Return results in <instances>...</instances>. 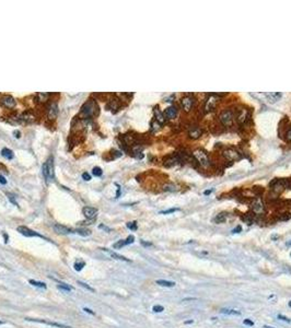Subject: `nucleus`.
I'll return each instance as SVG.
<instances>
[{
    "mask_svg": "<svg viewBox=\"0 0 291 328\" xmlns=\"http://www.w3.org/2000/svg\"><path fill=\"white\" fill-rule=\"evenodd\" d=\"M42 172H43V175H44V177L47 183L54 180L55 172H54V160H53V158H50V159L43 164V166H42Z\"/></svg>",
    "mask_w": 291,
    "mask_h": 328,
    "instance_id": "nucleus-1",
    "label": "nucleus"
},
{
    "mask_svg": "<svg viewBox=\"0 0 291 328\" xmlns=\"http://www.w3.org/2000/svg\"><path fill=\"white\" fill-rule=\"evenodd\" d=\"M233 118H234V115H233V112L231 109H224L222 110L220 116H219V119H220V123H221L224 127H230L233 124Z\"/></svg>",
    "mask_w": 291,
    "mask_h": 328,
    "instance_id": "nucleus-2",
    "label": "nucleus"
},
{
    "mask_svg": "<svg viewBox=\"0 0 291 328\" xmlns=\"http://www.w3.org/2000/svg\"><path fill=\"white\" fill-rule=\"evenodd\" d=\"M95 107L96 105L94 103L92 99H89L88 102H85L83 104V106L81 107V110H80V115H83V118H87V117H90L92 115L95 114Z\"/></svg>",
    "mask_w": 291,
    "mask_h": 328,
    "instance_id": "nucleus-3",
    "label": "nucleus"
},
{
    "mask_svg": "<svg viewBox=\"0 0 291 328\" xmlns=\"http://www.w3.org/2000/svg\"><path fill=\"white\" fill-rule=\"evenodd\" d=\"M193 155L195 158V161L197 162L198 164H200L202 166H207L209 165V158H208V154L202 149H197L195 150L193 152Z\"/></svg>",
    "mask_w": 291,
    "mask_h": 328,
    "instance_id": "nucleus-4",
    "label": "nucleus"
},
{
    "mask_svg": "<svg viewBox=\"0 0 291 328\" xmlns=\"http://www.w3.org/2000/svg\"><path fill=\"white\" fill-rule=\"evenodd\" d=\"M18 232L20 234H22L23 236H26V237H41V239H45L48 241V239L44 237L43 235L39 234L37 232H35L33 230L29 229L28 226H24V225H21V226H18Z\"/></svg>",
    "mask_w": 291,
    "mask_h": 328,
    "instance_id": "nucleus-5",
    "label": "nucleus"
},
{
    "mask_svg": "<svg viewBox=\"0 0 291 328\" xmlns=\"http://www.w3.org/2000/svg\"><path fill=\"white\" fill-rule=\"evenodd\" d=\"M222 154L228 161H239L242 159L241 153L234 149H226Z\"/></svg>",
    "mask_w": 291,
    "mask_h": 328,
    "instance_id": "nucleus-6",
    "label": "nucleus"
},
{
    "mask_svg": "<svg viewBox=\"0 0 291 328\" xmlns=\"http://www.w3.org/2000/svg\"><path fill=\"white\" fill-rule=\"evenodd\" d=\"M0 104L2 105L6 108H13L17 104V101L14 97H12L11 95H5L0 99Z\"/></svg>",
    "mask_w": 291,
    "mask_h": 328,
    "instance_id": "nucleus-7",
    "label": "nucleus"
},
{
    "mask_svg": "<svg viewBox=\"0 0 291 328\" xmlns=\"http://www.w3.org/2000/svg\"><path fill=\"white\" fill-rule=\"evenodd\" d=\"M25 320H28V322H35V323H41V324H46V325H48V326H53V327H57V328H71L70 326H67V325H64V324L55 323V322H48V320H41V319H36V318L26 317Z\"/></svg>",
    "mask_w": 291,
    "mask_h": 328,
    "instance_id": "nucleus-8",
    "label": "nucleus"
},
{
    "mask_svg": "<svg viewBox=\"0 0 291 328\" xmlns=\"http://www.w3.org/2000/svg\"><path fill=\"white\" fill-rule=\"evenodd\" d=\"M35 118H36V116L31 110H26L25 113H23L20 116L21 123H25V124H33L35 121Z\"/></svg>",
    "mask_w": 291,
    "mask_h": 328,
    "instance_id": "nucleus-9",
    "label": "nucleus"
},
{
    "mask_svg": "<svg viewBox=\"0 0 291 328\" xmlns=\"http://www.w3.org/2000/svg\"><path fill=\"white\" fill-rule=\"evenodd\" d=\"M193 104H194V99H193L192 96L187 95V96H184L181 99V106L185 112H189L193 107Z\"/></svg>",
    "mask_w": 291,
    "mask_h": 328,
    "instance_id": "nucleus-10",
    "label": "nucleus"
},
{
    "mask_svg": "<svg viewBox=\"0 0 291 328\" xmlns=\"http://www.w3.org/2000/svg\"><path fill=\"white\" fill-rule=\"evenodd\" d=\"M252 210H253V212H254V213H257V214H261V213L264 212L265 207H264L263 201H261L259 198L255 199V200H254V202L252 204Z\"/></svg>",
    "mask_w": 291,
    "mask_h": 328,
    "instance_id": "nucleus-11",
    "label": "nucleus"
},
{
    "mask_svg": "<svg viewBox=\"0 0 291 328\" xmlns=\"http://www.w3.org/2000/svg\"><path fill=\"white\" fill-rule=\"evenodd\" d=\"M82 213L87 219L89 220H93L95 217H96V213H98V209L93 208V207H84L82 209Z\"/></svg>",
    "mask_w": 291,
    "mask_h": 328,
    "instance_id": "nucleus-12",
    "label": "nucleus"
},
{
    "mask_svg": "<svg viewBox=\"0 0 291 328\" xmlns=\"http://www.w3.org/2000/svg\"><path fill=\"white\" fill-rule=\"evenodd\" d=\"M218 102V99L216 95H210L209 97L206 101V104H205V110L206 112H211L212 109L216 107V104Z\"/></svg>",
    "mask_w": 291,
    "mask_h": 328,
    "instance_id": "nucleus-13",
    "label": "nucleus"
},
{
    "mask_svg": "<svg viewBox=\"0 0 291 328\" xmlns=\"http://www.w3.org/2000/svg\"><path fill=\"white\" fill-rule=\"evenodd\" d=\"M58 115V105L57 103H52V104L48 106V109H47V116H48V119L50 120H54Z\"/></svg>",
    "mask_w": 291,
    "mask_h": 328,
    "instance_id": "nucleus-14",
    "label": "nucleus"
},
{
    "mask_svg": "<svg viewBox=\"0 0 291 328\" xmlns=\"http://www.w3.org/2000/svg\"><path fill=\"white\" fill-rule=\"evenodd\" d=\"M54 231L56 232V233L63 234V235L72 233V230L69 229V228H67V226H65V225H63V224H59V223H57V224H55L54 225Z\"/></svg>",
    "mask_w": 291,
    "mask_h": 328,
    "instance_id": "nucleus-15",
    "label": "nucleus"
},
{
    "mask_svg": "<svg viewBox=\"0 0 291 328\" xmlns=\"http://www.w3.org/2000/svg\"><path fill=\"white\" fill-rule=\"evenodd\" d=\"M177 115V108L175 106H169L168 108L164 109V116L168 118V119H173L175 118Z\"/></svg>",
    "mask_w": 291,
    "mask_h": 328,
    "instance_id": "nucleus-16",
    "label": "nucleus"
},
{
    "mask_svg": "<svg viewBox=\"0 0 291 328\" xmlns=\"http://www.w3.org/2000/svg\"><path fill=\"white\" fill-rule=\"evenodd\" d=\"M180 161H181L180 156H178V155H176V154H174V155H171V156H169L166 160H164V165H165L166 167H171V166H174V165H176V164H177Z\"/></svg>",
    "mask_w": 291,
    "mask_h": 328,
    "instance_id": "nucleus-17",
    "label": "nucleus"
},
{
    "mask_svg": "<svg viewBox=\"0 0 291 328\" xmlns=\"http://www.w3.org/2000/svg\"><path fill=\"white\" fill-rule=\"evenodd\" d=\"M104 252H106V253H109V255L112 257V258L114 259H117V260H123V261H130L128 258H126V257H124V256H122V255H119V254L115 253V252H112V250H109L107 248H103Z\"/></svg>",
    "mask_w": 291,
    "mask_h": 328,
    "instance_id": "nucleus-18",
    "label": "nucleus"
},
{
    "mask_svg": "<svg viewBox=\"0 0 291 328\" xmlns=\"http://www.w3.org/2000/svg\"><path fill=\"white\" fill-rule=\"evenodd\" d=\"M202 134V130L199 128V127H193L189 129V132H188V136L191 138H194V139H197L199 138Z\"/></svg>",
    "mask_w": 291,
    "mask_h": 328,
    "instance_id": "nucleus-19",
    "label": "nucleus"
},
{
    "mask_svg": "<svg viewBox=\"0 0 291 328\" xmlns=\"http://www.w3.org/2000/svg\"><path fill=\"white\" fill-rule=\"evenodd\" d=\"M1 155L3 156V158H6V159L8 160H12L13 158H14V153H13V151L10 149H8V148H3V149L1 150Z\"/></svg>",
    "mask_w": 291,
    "mask_h": 328,
    "instance_id": "nucleus-20",
    "label": "nucleus"
},
{
    "mask_svg": "<svg viewBox=\"0 0 291 328\" xmlns=\"http://www.w3.org/2000/svg\"><path fill=\"white\" fill-rule=\"evenodd\" d=\"M50 96V94H48V93H37V94L35 95V97H36V101L39 102V103H43V102H46L47 99H48V97Z\"/></svg>",
    "mask_w": 291,
    "mask_h": 328,
    "instance_id": "nucleus-21",
    "label": "nucleus"
},
{
    "mask_svg": "<svg viewBox=\"0 0 291 328\" xmlns=\"http://www.w3.org/2000/svg\"><path fill=\"white\" fill-rule=\"evenodd\" d=\"M157 284L161 285V287H166V288H173L175 285L174 281H166V280H157L155 281Z\"/></svg>",
    "mask_w": 291,
    "mask_h": 328,
    "instance_id": "nucleus-22",
    "label": "nucleus"
},
{
    "mask_svg": "<svg viewBox=\"0 0 291 328\" xmlns=\"http://www.w3.org/2000/svg\"><path fill=\"white\" fill-rule=\"evenodd\" d=\"M242 219H243V221H245L247 224H253V222L255 221V214L254 213H246Z\"/></svg>",
    "mask_w": 291,
    "mask_h": 328,
    "instance_id": "nucleus-23",
    "label": "nucleus"
},
{
    "mask_svg": "<svg viewBox=\"0 0 291 328\" xmlns=\"http://www.w3.org/2000/svg\"><path fill=\"white\" fill-rule=\"evenodd\" d=\"M222 314H226V315H241V312L239 311H235V309H230V308H221L220 311Z\"/></svg>",
    "mask_w": 291,
    "mask_h": 328,
    "instance_id": "nucleus-24",
    "label": "nucleus"
},
{
    "mask_svg": "<svg viewBox=\"0 0 291 328\" xmlns=\"http://www.w3.org/2000/svg\"><path fill=\"white\" fill-rule=\"evenodd\" d=\"M29 282H30V284L34 285V287H37V288H41V289L47 288V287H46V284H45L44 282H40V281H36V280H33V279L29 280Z\"/></svg>",
    "mask_w": 291,
    "mask_h": 328,
    "instance_id": "nucleus-25",
    "label": "nucleus"
},
{
    "mask_svg": "<svg viewBox=\"0 0 291 328\" xmlns=\"http://www.w3.org/2000/svg\"><path fill=\"white\" fill-rule=\"evenodd\" d=\"M227 220V214L226 213H219L217 214V217L215 218V222L216 223H223Z\"/></svg>",
    "mask_w": 291,
    "mask_h": 328,
    "instance_id": "nucleus-26",
    "label": "nucleus"
},
{
    "mask_svg": "<svg viewBox=\"0 0 291 328\" xmlns=\"http://www.w3.org/2000/svg\"><path fill=\"white\" fill-rule=\"evenodd\" d=\"M76 233L81 235V236H90V235H91V231H89V230H87V229H79L76 231Z\"/></svg>",
    "mask_w": 291,
    "mask_h": 328,
    "instance_id": "nucleus-27",
    "label": "nucleus"
},
{
    "mask_svg": "<svg viewBox=\"0 0 291 328\" xmlns=\"http://www.w3.org/2000/svg\"><path fill=\"white\" fill-rule=\"evenodd\" d=\"M267 97L272 102H276L277 99H279L281 97V94L280 93H271V94H267Z\"/></svg>",
    "mask_w": 291,
    "mask_h": 328,
    "instance_id": "nucleus-28",
    "label": "nucleus"
},
{
    "mask_svg": "<svg viewBox=\"0 0 291 328\" xmlns=\"http://www.w3.org/2000/svg\"><path fill=\"white\" fill-rule=\"evenodd\" d=\"M92 173H93L94 176L100 177V176H102V174H103V171H102V169L99 167V166H95V167H93V169H92Z\"/></svg>",
    "mask_w": 291,
    "mask_h": 328,
    "instance_id": "nucleus-29",
    "label": "nucleus"
},
{
    "mask_svg": "<svg viewBox=\"0 0 291 328\" xmlns=\"http://www.w3.org/2000/svg\"><path fill=\"white\" fill-rule=\"evenodd\" d=\"M58 289H59V290H63V291H66V292H69V291L72 290V288H71L70 285H68V284H66V283L58 284Z\"/></svg>",
    "mask_w": 291,
    "mask_h": 328,
    "instance_id": "nucleus-30",
    "label": "nucleus"
},
{
    "mask_svg": "<svg viewBox=\"0 0 291 328\" xmlns=\"http://www.w3.org/2000/svg\"><path fill=\"white\" fill-rule=\"evenodd\" d=\"M154 114H155V117H157V120H158L160 124H162L163 121H164V118H163V115L159 112V109H154Z\"/></svg>",
    "mask_w": 291,
    "mask_h": 328,
    "instance_id": "nucleus-31",
    "label": "nucleus"
},
{
    "mask_svg": "<svg viewBox=\"0 0 291 328\" xmlns=\"http://www.w3.org/2000/svg\"><path fill=\"white\" fill-rule=\"evenodd\" d=\"M85 266V263L84 261H78V263H74V270H77V271H81L82 269H83V267Z\"/></svg>",
    "mask_w": 291,
    "mask_h": 328,
    "instance_id": "nucleus-32",
    "label": "nucleus"
},
{
    "mask_svg": "<svg viewBox=\"0 0 291 328\" xmlns=\"http://www.w3.org/2000/svg\"><path fill=\"white\" fill-rule=\"evenodd\" d=\"M124 246H126V241L125 239H120V241H118L117 243H115L113 245L114 248L118 249V248H122V247H124Z\"/></svg>",
    "mask_w": 291,
    "mask_h": 328,
    "instance_id": "nucleus-33",
    "label": "nucleus"
},
{
    "mask_svg": "<svg viewBox=\"0 0 291 328\" xmlns=\"http://www.w3.org/2000/svg\"><path fill=\"white\" fill-rule=\"evenodd\" d=\"M152 311L154 313H161V312L164 311V307H163L162 305H154L152 307Z\"/></svg>",
    "mask_w": 291,
    "mask_h": 328,
    "instance_id": "nucleus-34",
    "label": "nucleus"
},
{
    "mask_svg": "<svg viewBox=\"0 0 291 328\" xmlns=\"http://www.w3.org/2000/svg\"><path fill=\"white\" fill-rule=\"evenodd\" d=\"M127 225V228L130 230H133V231H136L137 230V222L136 221H133V222H128V223L126 224Z\"/></svg>",
    "mask_w": 291,
    "mask_h": 328,
    "instance_id": "nucleus-35",
    "label": "nucleus"
},
{
    "mask_svg": "<svg viewBox=\"0 0 291 328\" xmlns=\"http://www.w3.org/2000/svg\"><path fill=\"white\" fill-rule=\"evenodd\" d=\"M163 189H164V190H166V191H168V190L169 191H174V190H176V187H175L173 184H168L163 187Z\"/></svg>",
    "mask_w": 291,
    "mask_h": 328,
    "instance_id": "nucleus-36",
    "label": "nucleus"
},
{
    "mask_svg": "<svg viewBox=\"0 0 291 328\" xmlns=\"http://www.w3.org/2000/svg\"><path fill=\"white\" fill-rule=\"evenodd\" d=\"M7 197L9 198V200H10L11 202L13 204H15V206H18V202H17V200L14 199V195L13 194H10V193H7Z\"/></svg>",
    "mask_w": 291,
    "mask_h": 328,
    "instance_id": "nucleus-37",
    "label": "nucleus"
},
{
    "mask_svg": "<svg viewBox=\"0 0 291 328\" xmlns=\"http://www.w3.org/2000/svg\"><path fill=\"white\" fill-rule=\"evenodd\" d=\"M290 219H291V213H290V212H286V213H283L280 217L281 221H288V220H290Z\"/></svg>",
    "mask_w": 291,
    "mask_h": 328,
    "instance_id": "nucleus-38",
    "label": "nucleus"
},
{
    "mask_svg": "<svg viewBox=\"0 0 291 328\" xmlns=\"http://www.w3.org/2000/svg\"><path fill=\"white\" fill-rule=\"evenodd\" d=\"M78 284H80L81 287H83V288H85L87 290H89V291H91V292H94V289L91 288L90 285H88L87 283H84V282H81V281H78Z\"/></svg>",
    "mask_w": 291,
    "mask_h": 328,
    "instance_id": "nucleus-39",
    "label": "nucleus"
},
{
    "mask_svg": "<svg viewBox=\"0 0 291 328\" xmlns=\"http://www.w3.org/2000/svg\"><path fill=\"white\" fill-rule=\"evenodd\" d=\"M175 211H178V209L177 208L169 209V210H164V211H161L160 213H161V214H169V213H172V212H175Z\"/></svg>",
    "mask_w": 291,
    "mask_h": 328,
    "instance_id": "nucleus-40",
    "label": "nucleus"
},
{
    "mask_svg": "<svg viewBox=\"0 0 291 328\" xmlns=\"http://www.w3.org/2000/svg\"><path fill=\"white\" fill-rule=\"evenodd\" d=\"M126 241V245H129V244L133 243V241H135V236L133 235H129L127 239H125Z\"/></svg>",
    "mask_w": 291,
    "mask_h": 328,
    "instance_id": "nucleus-41",
    "label": "nucleus"
},
{
    "mask_svg": "<svg viewBox=\"0 0 291 328\" xmlns=\"http://www.w3.org/2000/svg\"><path fill=\"white\" fill-rule=\"evenodd\" d=\"M285 136H286V139L288 140V141H291V126L288 128V129H287L286 134H285Z\"/></svg>",
    "mask_w": 291,
    "mask_h": 328,
    "instance_id": "nucleus-42",
    "label": "nucleus"
},
{
    "mask_svg": "<svg viewBox=\"0 0 291 328\" xmlns=\"http://www.w3.org/2000/svg\"><path fill=\"white\" fill-rule=\"evenodd\" d=\"M278 318L281 319V320H283V322H287V323H290L291 322V319H289V318L286 317V316H283V315H280V314L278 315Z\"/></svg>",
    "mask_w": 291,
    "mask_h": 328,
    "instance_id": "nucleus-43",
    "label": "nucleus"
},
{
    "mask_svg": "<svg viewBox=\"0 0 291 328\" xmlns=\"http://www.w3.org/2000/svg\"><path fill=\"white\" fill-rule=\"evenodd\" d=\"M82 178H83L84 180H90V179H91V176H90L89 173H85V172H84L83 174H82Z\"/></svg>",
    "mask_w": 291,
    "mask_h": 328,
    "instance_id": "nucleus-44",
    "label": "nucleus"
},
{
    "mask_svg": "<svg viewBox=\"0 0 291 328\" xmlns=\"http://www.w3.org/2000/svg\"><path fill=\"white\" fill-rule=\"evenodd\" d=\"M241 231H242V226L241 225H237L235 229L232 230V233H240Z\"/></svg>",
    "mask_w": 291,
    "mask_h": 328,
    "instance_id": "nucleus-45",
    "label": "nucleus"
},
{
    "mask_svg": "<svg viewBox=\"0 0 291 328\" xmlns=\"http://www.w3.org/2000/svg\"><path fill=\"white\" fill-rule=\"evenodd\" d=\"M243 323L245 324V325H247V326H254V323L252 322L251 319H244V322Z\"/></svg>",
    "mask_w": 291,
    "mask_h": 328,
    "instance_id": "nucleus-46",
    "label": "nucleus"
},
{
    "mask_svg": "<svg viewBox=\"0 0 291 328\" xmlns=\"http://www.w3.org/2000/svg\"><path fill=\"white\" fill-rule=\"evenodd\" d=\"M13 136H14L15 138H20V137H21L20 130H14V131H13Z\"/></svg>",
    "mask_w": 291,
    "mask_h": 328,
    "instance_id": "nucleus-47",
    "label": "nucleus"
},
{
    "mask_svg": "<svg viewBox=\"0 0 291 328\" xmlns=\"http://www.w3.org/2000/svg\"><path fill=\"white\" fill-rule=\"evenodd\" d=\"M0 184H2V185L7 184V180H6V178L2 176V175H0Z\"/></svg>",
    "mask_w": 291,
    "mask_h": 328,
    "instance_id": "nucleus-48",
    "label": "nucleus"
},
{
    "mask_svg": "<svg viewBox=\"0 0 291 328\" xmlns=\"http://www.w3.org/2000/svg\"><path fill=\"white\" fill-rule=\"evenodd\" d=\"M99 228L100 229H102V230H105V231H107V232H111V229H109L107 226H105V225H103V224H101Z\"/></svg>",
    "mask_w": 291,
    "mask_h": 328,
    "instance_id": "nucleus-49",
    "label": "nucleus"
},
{
    "mask_svg": "<svg viewBox=\"0 0 291 328\" xmlns=\"http://www.w3.org/2000/svg\"><path fill=\"white\" fill-rule=\"evenodd\" d=\"M83 311L84 312H85V313H89V314H91V315H94V312H92V311H91V309H90V308H87V307H84L83 308Z\"/></svg>",
    "mask_w": 291,
    "mask_h": 328,
    "instance_id": "nucleus-50",
    "label": "nucleus"
},
{
    "mask_svg": "<svg viewBox=\"0 0 291 328\" xmlns=\"http://www.w3.org/2000/svg\"><path fill=\"white\" fill-rule=\"evenodd\" d=\"M141 245H143V246H151V243H147L144 241H141Z\"/></svg>",
    "mask_w": 291,
    "mask_h": 328,
    "instance_id": "nucleus-51",
    "label": "nucleus"
},
{
    "mask_svg": "<svg viewBox=\"0 0 291 328\" xmlns=\"http://www.w3.org/2000/svg\"><path fill=\"white\" fill-rule=\"evenodd\" d=\"M3 239H5V243H8V239H9V236L7 234H3Z\"/></svg>",
    "mask_w": 291,
    "mask_h": 328,
    "instance_id": "nucleus-52",
    "label": "nucleus"
},
{
    "mask_svg": "<svg viewBox=\"0 0 291 328\" xmlns=\"http://www.w3.org/2000/svg\"><path fill=\"white\" fill-rule=\"evenodd\" d=\"M0 169H3L5 172H8V171H7V169H6V166H5V165H3V164H1V163H0Z\"/></svg>",
    "mask_w": 291,
    "mask_h": 328,
    "instance_id": "nucleus-53",
    "label": "nucleus"
},
{
    "mask_svg": "<svg viewBox=\"0 0 291 328\" xmlns=\"http://www.w3.org/2000/svg\"><path fill=\"white\" fill-rule=\"evenodd\" d=\"M194 323V320H187V322H185V324H192Z\"/></svg>",
    "mask_w": 291,
    "mask_h": 328,
    "instance_id": "nucleus-54",
    "label": "nucleus"
},
{
    "mask_svg": "<svg viewBox=\"0 0 291 328\" xmlns=\"http://www.w3.org/2000/svg\"><path fill=\"white\" fill-rule=\"evenodd\" d=\"M263 328H274V327H270V326H268V325H265Z\"/></svg>",
    "mask_w": 291,
    "mask_h": 328,
    "instance_id": "nucleus-55",
    "label": "nucleus"
},
{
    "mask_svg": "<svg viewBox=\"0 0 291 328\" xmlns=\"http://www.w3.org/2000/svg\"><path fill=\"white\" fill-rule=\"evenodd\" d=\"M286 245H287V246H291V241H290V242H287Z\"/></svg>",
    "mask_w": 291,
    "mask_h": 328,
    "instance_id": "nucleus-56",
    "label": "nucleus"
},
{
    "mask_svg": "<svg viewBox=\"0 0 291 328\" xmlns=\"http://www.w3.org/2000/svg\"><path fill=\"white\" fill-rule=\"evenodd\" d=\"M2 324H3V322H1V320H0V325H2Z\"/></svg>",
    "mask_w": 291,
    "mask_h": 328,
    "instance_id": "nucleus-57",
    "label": "nucleus"
},
{
    "mask_svg": "<svg viewBox=\"0 0 291 328\" xmlns=\"http://www.w3.org/2000/svg\"><path fill=\"white\" fill-rule=\"evenodd\" d=\"M289 306H290V307H291V301H290V302H289Z\"/></svg>",
    "mask_w": 291,
    "mask_h": 328,
    "instance_id": "nucleus-58",
    "label": "nucleus"
},
{
    "mask_svg": "<svg viewBox=\"0 0 291 328\" xmlns=\"http://www.w3.org/2000/svg\"><path fill=\"white\" fill-rule=\"evenodd\" d=\"M290 255H291V254H290Z\"/></svg>",
    "mask_w": 291,
    "mask_h": 328,
    "instance_id": "nucleus-59",
    "label": "nucleus"
}]
</instances>
